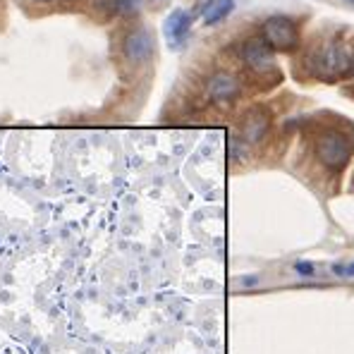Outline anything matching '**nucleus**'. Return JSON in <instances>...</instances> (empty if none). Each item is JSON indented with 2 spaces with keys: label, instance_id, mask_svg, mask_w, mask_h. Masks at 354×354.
Segmentation results:
<instances>
[{
  "label": "nucleus",
  "instance_id": "nucleus-8",
  "mask_svg": "<svg viewBox=\"0 0 354 354\" xmlns=\"http://www.w3.org/2000/svg\"><path fill=\"white\" fill-rule=\"evenodd\" d=\"M189 29H192V15L185 12V10H175L168 17V22H165V36H168L170 44H175V46L187 39Z\"/></svg>",
  "mask_w": 354,
  "mask_h": 354
},
{
  "label": "nucleus",
  "instance_id": "nucleus-9",
  "mask_svg": "<svg viewBox=\"0 0 354 354\" xmlns=\"http://www.w3.org/2000/svg\"><path fill=\"white\" fill-rule=\"evenodd\" d=\"M232 10H235V0H208L201 8V19H204L206 27H213V24L230 17Z\"/></svg>",
  "mask_w": 354,
  "mask_h": 354
},
{
  "label": "nucleus",
  "instance_id": "nucleus-16",
  "mask_svg": "<svg viewBox=\"0 0 354 354\" xmlns=\"http://www.w3.org/2000/svg\"><path fill=\"white\" fill-rule=\"evenodd\" d=\"M352 77H354V67H352Z\"/></svg>",
  "mask_w": 354,
  "mask_h": 354
},
{
  "label": "nucleus",
  "instance_id": "nucleus-6",
  "mask_svg": "<svg viewBox=\"0 0 354 354\" xmlns=\"http://www.w3.org/2000/svg\"><path fill=\"white\" fill-rule=\"evenodd\" d=\"M273 46L263 39V36H252L242 44V60L247 62L252 70L266 72L273 67Z\"/></svg>",
  "mask_w": 354,
  "mask_h": 354
},
{
  "label": "nucleus",
  "instance_id": "nucleus-11",
  "mask_svg": "<svg viewBox=\"0 0 354 354\" xmlns=\"http://www.w3.org/2000/svg\"><path fill=\"white\" fill-rule=\"evenodd\" d=\"M330 270L340 278H354V263H335Z\"/></svg>",
  "mask_w": 354,
  "mask_h": 354
},
{
  "label": "nucleus",
  "instance_id": "nucleus-7",
  "mask_svg": "<svg viewBox=\"0 0 354 354\" xmlns=\"http://www.w3.org/2000/svg\"><path fill=\"white\" fill-rule=\"evenodd\" d=\"M239 91H242V84H239V80L235 75H230V72H216L206 84L208 98H211L213 103H221V106L223 103L235 101L239 96Z\"/></svg>",
  "mask_w": 354,
  "mask_h": 354
},
{
  "label": "nucleus",
  "instance_id": "nucleus-13",
  "mask_svg": "<svg viewBox=\"0 0 354 354\" xmlns=\"http://www.w3.org/2000/svg\"><path fill=\"white\" fill-rule=\"evenodd\" d=\"M295 270L299 275H304V278H309V275H314V263H309V261H297L295 263Z\"/></svg>",
  "mask_w": 354,
  "mask_h": 354
},
{
  "label": "nucleus",
  "instance_id": "nucleus-5",
  "mask_svg": "<svg viewBox=\"0 0 354 354\" xmlns=\"http://www.w3.org/2000/svg\"><path fill=\"white\" fill-rule=\"evenodd\" d=\"M270 122H273V118H270V113L266 111V108H252V111H247V115L242 118V122H239V137L244 139L247 144H259L266 139V134L270 132Z\"/></svg>",
  "mask_w": 354,
  "mask_h": 354
},
{
  "label": "nucleus",
  "instance_id": "nucleus-14",
  "mask_svg": "<svg viewBox=\"0 0 354 354\" xmlns=\"http://www.w3.org/2000/svg\"><path fill=\"white\" fill-rule=\"evenodd\" d=\"M342 3H347L350 8H354V0H342Z\"/></svg>",
  "mask_w": 354,
  "mask_h": 354
},
{
  "label": "nucleus",
  "instance_id": "nucleus-10",
  "mask_svg": "<svg viewBox=\"0 0 354 354\" xmlns=\"http://www.w3.org/2000/svg\"><path fill=\"white\" fill-rule=\"evenodd\" d=\"M142 0H106V10L111 15H129L139 8Z\"/></svg>",
  "mask_w": 354,
  "mask_h": 354
},
{
  "label": "nucleus",
  "instance_id": "nucleus-2",
  "mask_svg": "<svg viewBox=\"0 0 354 354\" xmlns=\"http://www.w3.org/2000/svg\"><path fill=\"white\" fill-rule=\"evenodd\" d=\"M316 158L330 170H342L352 158V142L342 132L328 129L316 139Z\"/></svg>",
  "mask_w": 354,
  "mask_h": 354
},
{
  "label": "nucleus",
  "instance_id": "nucleus-12",
  "mask_svg": "<svg viewBox=\"0 0 354 354\" xmlns=\"http://www.w3.org/2000/svg\"><path fill=\"white\" fill-rule=\"evenodd\" d=\"M0 354H27V350L12 342H0Z\"/></svg>",
  "mask_w": 354,
  "mask_h": 354
},
{
  "label": "nucleus",
  "instance_id": "nucleus-15",
  "mask_svg": "<svg viewBox=\"0 0 354 354\" xmlns=\"http://www.w3.org/2000/svg\"><path fill=\"white\" fill-rule=\"evenodd\" d=\"M34 3H53V0H34Z\"/></svg>",
  "mask_w": 354,
  "mask_h": 354
},
{
  "label": "nucleus",
  "instance_id": "nucleus-3",
  "mask_svg": "<svg viewBox=\"0 0 354 354\" xmlns=\"http://www.w3.org/2000/svg\"><path fill=\"white\" fill-rule=\"evenodd\" d=\"M261 36L280 53H290L299 46V27L285 15H273L263 22Z\"/></svg>",
  "mask_w": 354,
  "mask_h": 354
},
{
  "label": "nucleus",
  "instance_id": "nucleus-1",
  "mask_svg": "<svg viewBox=\"0 0 354 354\" xmlns=\"http://www.w3.org/2000/svg\"><path fill=\"white\" fill-rule=\"evenodd\" d=\"M354 67V50L342 41H330L319 53L314 55V70L328 80H340V77L352 75Z\"/></svg>",
  "mask_w": 354,
  "mask_h": 354
},
{
  "label": "nucleus",
  "instance_id": "nucleus-4",
  "mask_svg": "<svg viewBox=\"0 0 354 354\" xmlns=\"http://www.w3.org/2000/svg\"><path fill=\"white\" fill-rule=\"evenodd\" d=\"M122 53L132 65H144V62H149L156 53V41H153V36H151V31L144 27L129 31L122 41Z\"/></svg>",
  "mask_w": 354,
  "mask_h": 354
}]
</instances>
